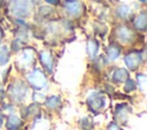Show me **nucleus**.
<instances>
[{"instance_id":"obj_1","label":"nucleus","mask_w":147,"mask_h":130,"mask_svg":"<svg viewBox=\"0 0 147 130\" xmlns=\"http://www.w3.org/2000/svg\"><path fill=\"white\" fill-rule=\"evenodd\" d=\"M31 8V0H13L11 9L17 16H25Z\"/></svg>"},{"instance_id":"obj_2","label":"nucleus","mask_w":147,"mask_h":130,"mask_svg":"<svg viewBox=\"0 0 147 130\" xmlns=\"http://www.w3.org/2000/svg\"><path fill=\"white\" fill-rule=\"evenodd\" d=\"M28 81L32 86H34L38 90L46 85V78H45L44 74L38 69L33 70L32 72H30L28 75Z\"/></svg>"},{"instance_id":"obj_3","label":"nucleus","mask_w":147,"mask_h":130,"mask_svg":"<svg viewBox=\"0 0 147 130\" xmlns=\"http://www.w3.org/2000/svg\"><path fill=\"white\" fill-rule=\"evenodd\" d=\"M25 93H26V90L23 86V84H15L10 89V94L15 100H22Z\"/></svg>"},{"instance_id":"obj_4","label":"nucleus","mask_w":147,"mask_h":130,"mask_svg":"<svg viewBox=\"0 0 147 130\" xmlns=\"http://www.w3.org/2000/svg\"><path fill=\"white\" fill-rule=\"evenodd\" d=\"M139 62H140V56H139V54H137V53L129 54V55H126V58H125V63H126V66H127L130 69H136V68L139 66Z\"/></svg>"},{"instance_id":"obj_5","label":"nucleus","mask_w":147,"mask_h":130,"mask_svg":"<svg viewBox=\"0 0 147 130\" xmlns=\"http://www.w3.org/2000/svg\"><path fill=\"white\" fill-rule=\"evenodd\" d=\"M65 8L71 15H78L80 13V3L77 0H67Z\"/></svg>"},{"instance_id":"obj_6","label":"nucleus","mask_w":147,"mask_h":130,"mask_svg":"<svg viewBox=\"0 0 147 130\" xmlns=\"http://www.w3.org/2000/svg\"><path fill=\"white\" fill-rule=\"evenodd\" d=\"M90 105L93 109L98 110V109H101L103 106H105V98L101 97V95H96L94 94L92 97V99H90Z\"/></svg>"},{"instance_id":"obj_7","label":"nucleus","mask_w":147,"mask_h":130,"mask_svg":"<svg viewBox=\"0 0 147 130\" xmlns=\"http://www.w3.org/2000/svg\"><path fill=\"white\" fill-rule=\"evenodd\" d=\"M118 38H119L122 41H129V40H131V38H132V32H131L127 28L122 26V28L118 29Z\"/></svg>"},{"instance_id":"obj_8","label":"nucleus","mask_w":147,"mask_h":130,"mask_svg":"<svg viewBox=\"0 0 147 130\" xmlns=\"http://www.w3.org/2000/svg\"><path fill=\"white\" fill-rule=\"evenodd\" d=\"M32 59H33L32 52H31L30 49H29V51H24L23 54H22L21 58H20V62H21L22 64H24V66H29V64L31 63Z\"/></svg>"},{"instance_id":"obj_9","label":"nucleus","mask_w":147,"mask_h":130,"mask_svg":"<svg viewBox=\"0 0 147 130\" xmlns=\"http://www.w3.org/2000/svg\"><path fill=\"white\" fill-rule=\"evenodd\" d=\"M127 71H125L124 69H119L114 74V81L115 82H124L127 79Z\"/></svg>"},{"instance_id":"obj_10","label":"nucleus","mask_w":147,"mask_h":130,"mask_svg":"<svg viewBox=\"0 0 147 130\" xmlns=\"http://www.w3.org/2000/svg\"><path fill=\"white\" fill-rule=\"evenodd\" d=\"M41 61H42V63L45 64V67L48 70H52V58H51V55L48 53H46V52L41 53Z\"/></svg>"},{"instance_id":"obj_11","label":"nucleus","mask_w":147,"mask_h":130,"mask_svg":"<svg viewBox=\"0 0 147 130\" xmlns=\"http://www.w3.org/2000/svg\"><path fill=\"white\" fill-rule=\"evenodd\" d=\"M21 124V120L17 116H9L8 118V128L9 129H16Z\"/></svg>"},{"instance_id":"obj_12","label":"nucleus","mask_w":147,"mask_h":130,"mask_svg":"<svg viewBox=\"0 0 147 130\" xmlns=\"http://www.w3.org/2000/svg\"><path fill=\"white\" fill-rule=\"evenodd\" d=\"M136 26L139 28V29H145V26H146V15L145 14H141V15H139L137 17Z\"/></svg>"},{"instance_id":"obj_13","label":"nucleus","mask_w":147,"mask_h":130,"mask_svg":"<svg viewBox=\"0 0 147 130\" xmlns=\"http://www.w3.org/2000/svg\"><path fill=\"white\" fill-rule=\"evenodd\" d=\"M119 55V49L116 46H110L108 49V56L110 60H115Z\"/></svg>"},{"instance_id":"obj_14","label":"nucleus","mask_w":147,"mask_h":130,"mask_svg":"<svg viewBox=\"0 0 147 130\" xmlns=\"http://www.w3.org/2000/svg\"><path fill=\"white\" fill-rule=\"evenodd\" d=\"M96 51H98V44L94 40H91L88 43V53H90V55L94 56L96 54Z\"/></svg>"},{"instance_id":"obj_15","label":"nucleus","mask_w":147,"mask_h":130,"mask_svg":"<svg viewBox=\"0 0 147 130\" xmlns=\"http://www.w3.org/2000/svg\"><path fill=\"white\" fill-rule=\"evenodd\" d=\"M8 60V54H7V51L6 48H2L0 51V64H5Z\"/></svg>"},{"instance_id":"obj_16","label":"nucleus","mask_w":147,"mask_h":130,"mask_svg":"<svg viewBox=\"0 0 147 130\" xmlns=\"http://www.w3.org/2000/svg\"><path fill=\"white\" fill-rule=\"evenodd\" d=\"M137 78H138V83L140 85V89L144 91L145 90V83H146V76L145 75H138Z\"/></svg>"},{"instance_id":"obj_17","label":"nucleus","mask_w":147,"mask_h":130,"mask_svg":"<svg viewBox=\"0 0 147 130\" xmlns=\"http://www.w3.org/2000/svg\"><path fill=\"white\" fill-rule=\"evenodd\" d=\"M47 105H48L49 107H52V108H55V106L59 105V99H57L56 97H52V98H49V99L47 100Z\"/></svg>"},{"instance_id":"obj_18","label":"nucleus","mask_w":147,"mask_h":130,"mask_svg":"<svg viewBox=\"0 0 147 130\" xmlns=\"http://www.w3.org/2000/svg\"><path fill=\"white\" fill-rule=\"evenodd\" d=\"M118 13H119V15H122V16H126V15L130 14V8H129L127 6H121V7L118 8Z\"/></svg>"},{"instance_id":"obj_19","label":"nucleus","mask_w":147,"mask_h":130,"mask_svg":"<svg viewBox=\"0 0 147 130\" xmlns=\"http://www.w3.org/2000/svg\"><path fill=\"white\" fill-rule=\"evenodd\" d=\"M48 128H47V124L45 123V122H38L36 125H34V128H33V130H47Z\"/></svg>"},{"instance_id":"obj_20","label":"nucleus","mask_w":147,"mask_h":130,"mask_svg":"<svg viewBox=\"0 0 147 130\" xmlns=\"http://www.w3.org/2000/svg\"><path fill=\"white\" fill-rule=\"evenodd\" d=\"M134 87H136L134 83H133L132 81L127 79V82H126V85H125V89H126L127 91H132V90H134Z\"/></svg>"},{"instance_id":"obj_21","label":"nucleus","mask_w":147,"mask_h":130,"mask_svg":"<svg viewBox=\"0 0 147 130\" xmlns=\"http://www.w3.org/2000/svg\"><path fill=\"white\" fill-rule=\"evenodd\" d=\"M109 130H121V129H119V127H117L116 124L113 123V124L109 125Z\"/></svg>"},{"instance_id":"obj_22","label":"nucleus","mask_w":147,"mask_h":130,"mask_svg":"<svg viewBox=\"0 0 147 130\" xmlns=\"http://www.w3.org/2000/svg\"><path fill=\"white\" fill-rule=\"evenodd\" d=\"M47 2H51V3H56L57 2V0H46Z\"/></svg>"},{"instance_id":"obj_23","label":"nucleus","mask_w":147,"mask_h":130,"mask_svg":"<svg viewBox=\"0 0 147 130\" xmlns=\"http://www.w3.org/2000/svg\"><path fill=\"white\" fill-rule=\"evenodd\" d=\"M1 125H2V116L0 114V128H1Z\"/></svg>"},{"instance_id":"obj_24","label":"nucleus","mask_w":147,"mask_h":130,"mask_svg":"<svg viewBox=\"0 0 147 130\" xmlns=\"http://www.w3.org/2000/svg\"><path fill=\"white\" fill-rule=\"evenodd\" d=\"M141 1H145V0H141Z\"/></svg>"}]
</instances>
